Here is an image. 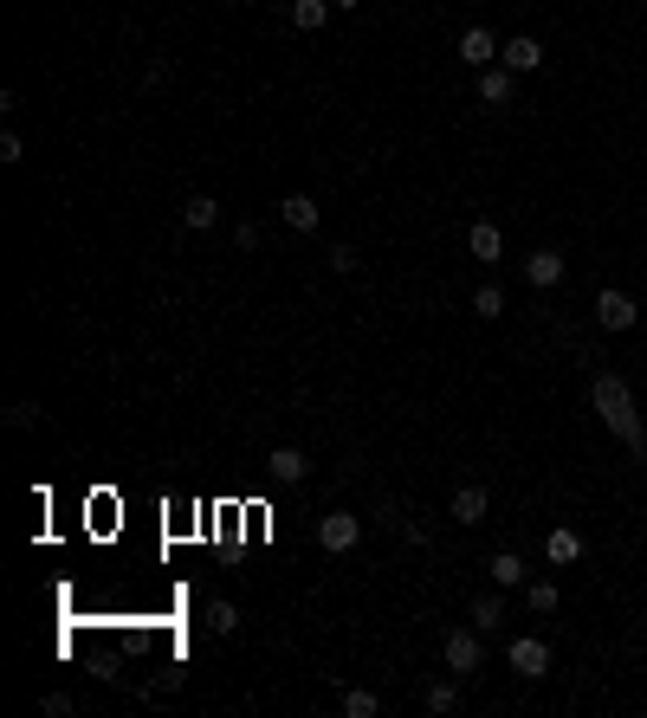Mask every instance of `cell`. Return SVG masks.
<instances>
[{"label": "cell", "mask_w": 647, "mask_h": 718, "mask_svg": "<svg viewBox=\"0 0 647 718\" xmlns=\"http://www.w3.org/2000/svg\"><path fill=\"white\" fill-rule=\"evenodd\" d=\"M46 712H52V718H72L78 706H72V693H46Z\"/></svg>", "instance_id": "28"}, {"label": "cell", "mask_w": 647, "mask_h": 718, "mask_svg": "<svg viewBox=\"0 0 647 718\" xmlns=\"http://www.w3.org/2000/svg\"><path fill=\"white\" fill-rule=\"evenodd\" d=\"M499 59H505V72H538V65H544V46H538L531 33H512V39L499 46Z\"/></svg>", "instance_id": "9"}, {"label": "cell", "mask_w": 647, "mask_h": 718, "mask_svg": "<svg viewBox=\"0 0 647 718\" xmlns=\"http://www.w3.org/2000/svg\"><path fill=\"white\" fill-rule=\"evenodd\" d=\"M635 298H628V292H596V324L602 330H635Z\"/></svg>", "instance_id": "7"}, {"label": "cell", "mask_w": 647, "mask_h": 718, "mask_svg": "<svg viewBox=\"0 0 647 718\" xmlns=\"http://www.w3.org/2000/svg\"><path fill=\"white\" fill-rule=\"evenodd\" d=\"M324 20H330V0H292V26L298 33H318Z\"/></svg>", "instance_id": "18"}, {"label": "cell", "mask_w": 647, "mask_h": 718, "mask_svg": "<svg viewBox=\"0 0 647 718\" xmlns=\"http://www.w3.org/2000/svg\"><path fill=\"white\" fill-rule=\"evenodd\" d=\"M453 706H460V686H453V680H434V686H428V712L447 718Z\"/></svg>", "instance_id": "21"}, {"label": "cell", "mask_w": 647, "mask_h": 718, "mask_svg": "<svg viewBox=\"0 0 647 718\" xmlns=\"http://www.w3.org/2000/svg\"><path fill=\"white\" fill-rule=\"evenodd\" d=\"M7 427H20V434H26V427H39V402H13L7 408Z\"/></svg>", "instance_id": "24"}, {"label": "cell", "mask_w": 647, "mask_h": 718, "mask_svg": "<svg viewBox=\"0 0 647 718\" xmlns=\"http://www.w3.org/2000/svg\"><path fill=\"white\" fill-rule=\"evenodd\" d=\"M318 544L330 550V557L356 550V544H363V518H350V512H324V518H318Z\"/></svg>", "instance_id": "4"}, {"label": "cell", "mask_w": 647, "mask_h": 718, "mask_svg": "<svg viewBox=\"0 0 647 718\" xmlns=\"http://www.w3.org/2000/svg\"><path fill=\"white\" fill-rule=\"evenodd\" d=\"M525 279L538 285V292L563 285V253H550V246H544V253H531V259H525Z\"/></svg>", "instance_id": "13"}, {"label": "cell", "mask_w": 647, "mask_h": 718, "mask_svg": "<svg viewBox=\"0 0 647 718\" xmlns=\"http://www.w3.org/2000/svg\"><path fill=\"white\" fill-rule=\"evenodd\" d=\"M453 59H460V65H473V72L499 65V33H492V26H466V33H460V46H453Z\"/></svg>", "instance_id": "3"}, {"label": "cell", "mask_w": 647, "mask_h": 718, "mask_svg": "<svg viewBox=\"0 0 647 718\" xmlns=\"http://www.w3.org/2000/svg\"><path fill=\"white\" fill-rule=\"evenodd\" d=\"M525 602H531V615H550V609H557V583H550V576L525 583Z\"/></svg>", "instance_id": "20"}, {"label": "cell", "mask_w": 647, "mask_h": 718, "mask_svg": "<svg viewBox=\"0 0 647 718\" xmlns=\"http://www.w3.org/2000/svg\"><path fill=\"white\" fill-rule=\"evenodd\" d=\"M324 259H330V272H343V279H350V272H356V246H350V240H343V246H330Z\"/></svg>", "instance_id": "25"}, {"label": "cell", "mask_w": 647, "mask_h": 718, "mask_svg": "<svg viewBox=\"0 0 647 718\" xmlns=\"http://www.w3.org/2000/svg\"><path fill=\"white\" fill-rule=\"evenodd\" d=\"M447 512H453V524H486V512H492V492H486V486H460Z\"/></svg>", "instance_id": "10"}, {"label": "cell", "mask_w": 647, "mask_h": 718, "mask_svg": "<svg viewBox=\"0 0 647 718\" xmlns=\"http://www.w3.org/2000/svg\"><path fill=\"white\" fill-rule=\"evenodd\" d=\"M473 317H505V292L499 285H479L473 292Z\"/></svg>", "instance_id": "22"}, {"label": "cell", "mask_w": 647, "mask_h": 718, "mask_svg": "<svg viewBox=\"0 0 647 718\" xmlns=\"http://www.w3.org/2000/svg\"><path fill=\"white\" fill-rule=\"evenodd\" d=\"M589 402H596V414L609 421V434L622 440L635 460H647V421H641V408H635V389H628L615 369H602V376L589 382Z\"/></svg>", "instance_id": "1"}, {"label": "cell", "mask_w": 647, "mask_h": 718, "mask_svg": "<svg viewBox=\"0 0 647 718\" xmlns=\"http://www.w3.org/2000/svg\"><path fill=\"white\" fill-rule=\"evenodd\" d=\"M20 156H26V143H20V136L7 130V136H0V162H7V169H13V162H20Z\"/></svg>", "instance_id": "26"}, {"label": "cell", "mask_w": 647, "mask_h": 718, "mask_svg": "<svg viewBox=\"0 0 647 718\" xmlns=\"http://www.w3.org/2000/svg\"><path fill=\"white\" fill-rule=\"evenodd\" d=\"M486 576H492L499 589H525V583H531V576H525V557H512V550H499V557L486 563Z\"/></svg>", "instance_id": "14"}, {"label": "cell", "mask_w": 647, "mask_h": 718, "mask_svg": "<svg viewBox=\"0 0 647 718\" xmlns=\"http://www.w3.org/2000/svg\"><path fill=\"white\" fill-rule=\"evenodd\" d=\"M337 706H343V718H376V712H382V699L369 693V686H343Z\"/></svg>", "instance_id": "17"}, {"label": "cell", "mask_w": 647, "mask_h": 718, "mask_svg": "<svg viewBox=\"0 0 647 718\" xmlns=\"http://www.w3.org/2000/svg\"><path fill=\"white\" fill-rule=\"evenodd\" d=\"M214 220H220V201H214V195H188V201H182V227H188V233H208Z\"/></svg>", "instance_id": "15"}, {"label": "cell", "mask_w": 647, "mask_h": 718, "mask_svg": "<svg viewBox=\"0 0 647 718\" xmlns=\"http://www.w3.org/2000/svg\"><path fill=\"white\" fill-rule=\"evenodd\" d=\"M208 628L214 634H233V628H240V609H233V602H208Z\"/></svg>", "instance_id": "23"}, {"label": "cell", "mask_w": 647, "mask_h": 718, "mask_svg": "<svg viewBox=\"0 0 647 718\" xmlns=\"http://www.w3.org/2000/svg\"><path fill=\"white\" fill-rule=\"evenodd\" d=\"M512 78L518 72H505V65H486V72H479V104L505 110V104H512Z\"/></svg>", "instance_id": "12"}, {"label": "cell", "mask_w": 647, "mask_h": 718, "mask_svg": "<svg viewBox=\"0 0 647 718\" xmlns=\"http://www.w3.org/2000/svg\"><path fill=\"white\" fill-rule=\"evenodd\" d=\"M466 253H473L479 266H499L505 259V233L492 227V220H473V227H466Z\"/></svg>", "instance_id": "6"}, {"label": "cell", "mask_w": 647, "mask_h": 718, "mask_svg": "<svg viewBox=\"0 0 647 718\" xmlns=\"http://www.w3.org/2000/svg\"><path fill=\"white\" fill-rule=\"evenodd\" d=\"M279 220H285V227H292V233H318L324 207L311 201V195H285V201H279Z\"/></svg>", "instance_id": "11"}, {"label": "cell", "mask_w": 647, "mask_h": 718, "mask_svg": "<svg viewBox=\"0 0 647 718\" xmlns=\"http://www.w3.org/2000/svg\"><path fill=\"white\" fill-rule=\"evenodd\" d=\"M330 7H343V13H356V0H330Z\"/></svg>", "instance_id": "29"}, {"label": "cell", "mask_w": 647, "mask_h": 718, "mask_svg": "<svg viewBox=\"0 0 647 718\" xmlns=\"http://www.w3.org/2000/svg\"><path fill=\"white\" fill-rule=\"evenodd\" d=\"M440 654H447V673L460 680V673H479L486 667V647H479V628H453L447 641H440Z\"/></svg>", "instance_id": "2"}, {"label": "cell", "mask_w": 647, "mask_h": 718, "mask_svg": "<svg viewBox=\"0 0 647 718\" xmlns=\"http://www.w3.org/2000/svg\"><path fill=\"white\" fill-rule=\"evenodd\" d=\"M266 473L279 479V486H305V479H311V460H305L298 447H272V453H266Z\"/></svg>", "instance_id": "8"}, {"label": "cell", "mask_w": 647, "mask_h": 718, "mask_svg": "<svg viewBox=\"0 0 647 718\" xmlns=\"http://www.w3.org/2000/svg\"><path fill=\"white\" fill-rule=\"evenodd\" d=\"M473 628H479V634L505 628V602H499V596H479V602H473Z\"/></svg>", "instance_id": "19"}, {"label": "cell", "mask_w": 647, "mask_h": 718, "mask_svg": "<svg viewBox=\"0 0 647 718\" xmlns=\"http://www.w3.org/2000/svg\"><path fill=\"white\" fill-rule=\"evenodd\" d=\"M505 660H512L518 680H544V673H550V647L538 641V634H518V641L505 647Z\"/></svg>", "instance_id": "5"}, {"label": "cell", "mask_w": 647, "mask_h": 718, "mask_svg": "<svg viewBox=\"0 0 647 718\" xmlns=\"http://www.w3.org/2000/svg\"><path fill=\"white\" fill-rule=\"evenodd\" d=\"M544 557H550V563H576V557H583V537H576L570 524H557V531L544 537Z\"/></svg>", "instance_id": "16"}, {"label": "cell", "mask_w": 647, "mask_h": 718, "mask_svg": "<svg viewBox=\"0 0 647 718\" xmlns=\"http://www.w3.org/2000/svg\"><path fill=\"white\" fill-rule=\"evenodd\" d=\"M233 246H240V253H253V246H259V227H253V220H240V227H233Z\"/></svg>", "instance_id": "27"}]
</instances>
